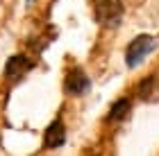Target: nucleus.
Masks as SVG:
<instances>
[{"instance_id":"1","label":"nucleus","mask_w":159,"mask_h":156,"mask_svg":"<svg viewBox=\"0 0 159 156\" xmlns=\"http://www.w3.org/2000/svg\"><path fill=\"white\" fill-rule=\"evenodd\" d=\"M123 0H93V18L102 27H116L123 20Z\"/></svg>"},{"instance_id":"2","label":"nucleus","mask_w":159,"mask_h":156,"mask_svg":"<svg viewBox=\"0 0 159 156\" xmlns=\"http://www.w3.org/2000/svg\"><path fill=\"white\" fill-rule=\"evenodd\" d=\"M152 50H155V39L150 36V34H139V36H134L127 43V48H125V63H127V68H136Z\"/></svg>"},{"instance_id":"3","label":"nucleus","mask_w":159,"mask_h":156,"mask_svg":"<svg viewBox=\"0 0 159 156\" xmlns=\"http://www.w3.org/2000/svg\"><path fill=\"white\" fill-rule=\"evenodd\" d=\"M89 88H91V77L86 75V70H82L80 66L68 68L66 77H64V93L73 97H82L84 93H89Z\"/></svg>"},{"instance_id":"4","label":"nucleus","mask_w":159,"mask_h":156,"mask_svg":"<svg viewBox=\"0 0 159 156\" xmlns=\"http://www.w3.org/2000/svg\"><path fill=\"white\" fill-rule=\"evenodd\" d=\"M32 59L30 57H25V54H14L7 59L5 63V79L7 82H18V79H23V77L32 70Z\"/></svg>"},{"instance_id":"5","label":"nucleus","mask_w":159,"mask_h":156,"mask_svg":"<svg viewBox=\"0 0 159 156\" xmlns=\"http://www.w3.org/2000/svg\"><path fill=\"white\" fill-rule=\"evenodd\" d=\"M64 143H66V124L61 122V118H57L43 131V150H59Z\"/></svg>"},{"instance_id":"6","label":"nucleus","mask_w":159,"mask_h":156,"mask_svg":"<svg viewBox=\"0 0 159 156\" xmlns=\"http://www.w3.org/2000/svg\"><path fill=\"white\" fill-rule=\"evenodd\" d=\"M132 113V100L129 97H118L116 102L109 106V113H107V122L111 124H118V122H125Z\"/></svg>"},{"instance_id":"7","label":"nucleus","mask_w":159,"mask_h":156,"mask_svg":"<svg viewBox=\"0 0 159 156\" xmlns=\"http://www.w3.org/2000/svg\"><path fill=\"white\" fill-rule=\"evenodd\" d=\"M155 91H159V86H157V77H146V79H141L139 84H136V97L139 100H143V102H150L152 100V93Z\"/></svg>"},{"instance_id":"8","label":"nucleus","mask_w":159,"mask_h":156,"mask_svg":"<svg viewBox=\"0 0 159 156\" xmlns=\"http://www.w3.org/2000/svg\"><path fill=\"white\" fill-rule=\"evenodd\" d=\"M0 145H2V136H0Z\"/></svg>"},{"instance_id":"9","label":"nucleus","mask_w":159,"mask_h":156,"mask_svg":"<svg viewBox=\"0 0 159 156\" xmlns=\"http://www.w3.org/2000/svg\"><path fill=\"white\" fill-rule=\"evenodd\" d=\"M27 2H34V0H27Z\"/></svg>"}]
</instances>
